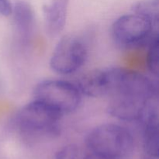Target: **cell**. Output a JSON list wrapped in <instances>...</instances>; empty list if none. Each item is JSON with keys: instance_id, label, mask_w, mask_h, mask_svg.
I'll return each mask as SVG.
<instances>
[{"instance_id": "6da1fadb", "label": "cell", "mask_w": 159, "mask_h": 159, "mask_svg": "<svg viewBox=\"0 0 159 159\" xmlns=\"http://www.w3.org/2000/svg\"><path fill=\"white\" fill-rule=\"evenodd\" d=\"M105 74L109 113L120 120H140L149 104L157 99L154 82L126 68H105Z\"/></svg>"}, {"instance_id": "7a4b0ae2", "label": "cell", "mask_w": 159, "mask_h": 159, "mask_svg": "<svg viewBox=\"0 0 159 159\" xmlns=\"http://www.w3.org/2000/svg\"><path fill=\"white\" fill-rule=\"evenodd\" d=\"M63 115L43 102L34 99L22 107L12 120V126L28 141L51 139L60 134Z\"/></svg>"}, {"instance_id": "3957f363", "label": "cell", "mask_w": 159, "mask_h": 159, "mask_svg": "<svg viewBox=\"0 0 159 159\" xmlns=\"http://www.w3.org/2000/svg\"><path fill=\"white\" fill-rule=\"evenodd\" d=\"M89 152L108 159H126L132 154L134 140L126 127L103 124L90 130L85 140Z\"/></svg>"}, {"instance_id": "277c9868", "label": "cell", "mask_w": 159, "mask_h": 159, "mask_svg": "<svg viewBox=\"0 0 159 159\" xmlns=\"http://www.w3.org/2000/svg\"><path fill=\"white\" fill-rule=\"evenodd\" d=\"M34 99L43 102L61 115L75 111L82 101L76 85L64 80L48 79L39 82L34 91Z\"/></svg>"}, {"instance_id": "5b68a950", "label": "cell", "mask_w": 159, "mask_h": 159, "mask_svg": "<svg viewBox=\"0 0 159 159\" xmlns=\"http://www.w3.org/2000/svg\"><path fill=\"white\" fill-rule=\"evenodd\" d=\"M87 57L85 42L79 36L68 34L56 45L50 59V67L58 74H72L83 66Z\"/></svg>"}, {"instance_id": "8992f818", "label": "cell", "mask_w": 159, "mask_h": 159, "mask_svg": "<svg viewBox=\"0 0 159 159\" xmlns=\"http://www.w3.org/2000/svg\"><path fill=\"white\" fill-rule=\"evenodd\" d=\"M155 26L149 20L134 12L120 16L113 22L111 35L120 46L134 48L148 43L155 32Z\"/></svg>"}, {"instance_id": "52a82bcc", "label": "cell", "mask_w": 159, "mask_h": 159, "mask_svg": "<svg viewBox=\"0 0 159 159\" xmlns=\"http://www.w3.org/2000/svg\"><path fill=\"white\" fill-rule=\"evenodd\" d=\"M143 125V147L150 158L158 157V107L157 99L149 104L140 120Z\"/></svg>"}, {"instance_id": "ba28073f", "label": "cell", "mask_w": 159, "mask_h": 159, "mask_svg": "<svg viewBox=\"0 0 159 159\" xmlns=\"http://www.w3.org/2000/svg\"><path fill=\"white\" fill-rule=\"evenodd\" d=\"M70 0H51L43 7L45 29L48 35L55 37L65 28Z\"/></svg>"}, {"instance_id": "9c48e42d", "label": "cell", "mask_w": 159, "mask_h": 159, "mask_svg": "<svg viewBox=\"0 0 159 159\" xmlns=\"http://www.w3.org/2000/svg\"><path fill=\"white\" fill-rule=\"evenodd\" d=\"M12 17L15 30L23 40H27L34 32L35 14L28 2L20 0L12 6Z\"/></svg>"}, {"instance_id": "30bf717a", "label": "cell", "mask_w": 159, "mask_h": 159, "mask_svg": "<svg viewBox=\"0 0 159 159\" xmlns=\"http://www.w3.org/2000/svg\"><path fill=\"white\" fill-rule=\"evenodd\" d=\"M134 13L150 20L158 26L159 19V0H141L133 6Z\"/></svg>"}, {"instance_id": "8fae6325", "label": "cell", "mask_w": 159, "mask_h": 159, "mask_svg": "<svg viewBox=\"0 0 159 159\" xmlns=\"http://www.w3.org/2000/svg\"><path fill=\"white\" fill-rule=\"evenodd\" d=\"M147 65L149 71L155 76L158 75L159 62V38L158 31L154 34L148 43Z\"/></svg>"}, {"instance_id": "7c38bea8", "label": "cell", "mask_w": 159, "mask_h": 159, "mask_svg": "<svg viewBox=\"0 0 159 159\" xmlns=\"http://www.w3.org/2000/svg\"><path fill=\"white\" fill-rule=\"evenodd\" d=\"M87 152L75 144H68L57 151L55 159H85Z\"/></svg>"}, {"instance_id": "4fadbf2b", "label": "cell", "mask_w": 159, "mask_h": 159, "mask_svg": "<svg viewBox=\"0 0 159 159\" xmlns=\"http://www.w3.org/2000/svg\"><path fill=\"white\" fill-rule=\"evenodd\" d=\"M12 6L10 0H0V16L12 15Z\"/></svg>"}, {"instance_id": "5bb4252c", "label": "cell", "mask_w": 159, "mask_h": 159, "mask_svg": "<svg viewBox=\"0 0 159 159\" xmlns=\"http://www.w3.org/2000/svg\"><path fill=\"white\" fill-rule=\"evenodd\" d=\"M85 159H108V158H106L104 157L100 156V155H96L94 153H92V152H87V155H86V158Z\"/></svg>"}, {"instance_id": "9a60e30c", "label": "cell", "mask_w": 159, "mask_h": 159, "mask_svg": "<svg viewBox=\"0 0 159 159\" xmlns=\"http://www.w3.org/2000/svg\"><path fill=\"white\" fill-rule=\"evenodd\" d=\"M148 159H155V158H148Z\"/></svg>"}]
</instances>
